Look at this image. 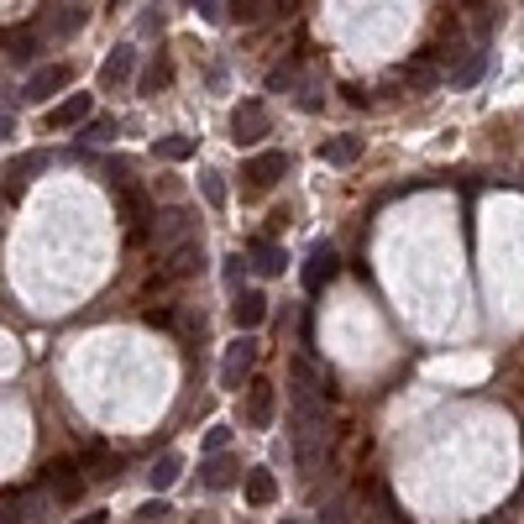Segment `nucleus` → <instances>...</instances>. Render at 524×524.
Returning a JSON list of instances; mask_svg holds the SVG:
<instances>
[{
    "instance_id": "nucleus-1",
    "label": "nucleus",
    "mask_w": 524,
    "mask_h": 524,
    "mask_svg": "<svg viewBox=\"0 0 524 524\" xmlns=\"http://www.w3.org/2000/svg\"><path fill=\"white\" fill-rule=\"evenodd\" d=\"M153 247L157 257L163 252H173V247H184V242H194L200 236V210H189V205H168V210H157L153 216Z\"/></svg>"
},
{
    "instance_id": "nucleus-2",
    "label": "nucleus",
    "mask_w": 524,
    "mask_h": 524,
    "mask_svg": "<svg viewBox=\"0 0 524 524\" xmlns=\"http://www.w3.org/2000/svg\"><path fill=\"white\" fill-rule=\"evenodd\" d=\"M294 446H299V462L305 466L320 462V446H325V409H315L299 394H294Z\"/></svg>"
},
{
    "instance_id": "nucleus-3",
    "label": "nucleus",
    "mask_w": 524,
    "mask_h": 524,
    "mask_svg": "<svg viewBox=\"0 0 524 524\" xmlns=\"http://www.w3.org/2000/svg\"><path fill=\"white\" fill-rule=\"evenodd\" d=\"M257 357H262V346H257L252 336H236V341H231V346H226V362H220V388L242 394V383H252Z\"/></svg>"
},
{
    "instance_id": "nucleus-4",
    "label": "nucleus",
    "mask_w": 524,
    "mask_h": 524,
    "mask_svg": "<svg viewBox=\"0 0 524 524\" xmlns=\"http://www.w3.org/2000/svg\"><path fill=\"white\" fill-rule=\"evenodd\" d=\"M268 131H273V116H268V105H262V100H242V105L231 111V137H236V147L262 142Z\"/></svg>"
},
{
    "instance_id": "nucleus-5",
    "label": "nucleus",
    "mask_w": 524,
    "mask_h": 524,
    "mask_svg": "<svg viewBox=\"0 0 524 524\" xmlns=\"http://www.w3.org/2000/svg\"><path fill=\"white\" fill-rule=\"evenodd\" d=\"M74 472H79V462H68V457H63V462H48V466H42V472H37V483H42V493H53L58 503H74V498H79V488H84Z\"/></svg>"
},
{
    "instance_id": "nucleus-6",
    "label": "nucleus",
    "mask_w": 524,
    "mask_h": 524,
    "mask_svg": "<svg viewBox=\"0 0 524 524\" xmlns=\"http://www.w3.org/2000/svg\"><path fill=\"white\" fill-rule=\"evenodd\" d=\"M283 168H289V157L283 153H257L252 163H242V179H247V194H268V189L283 179Z\"/></svg>"
},
{
    "instance_id": "nucleus-7",
    "label": "nucleus",
    "mask_w": 524,
    "mask_h": 524,
    "mask_svg": "<svg viewBox=\"0 0 524 524\" xmlns=\"http://www.w3.org/2000/svg\"><path fill=\"white\" fill-rule=\"evenodd\" d=\"M31 520H42V493H31V488L0 493V524H31Z\"/></svg>"
},
{
    "instance_id": "nucleus-8",
    "label": "nucleus",
    "mask_w": 524,
    "mask_h": 524,
    "mask_svg": "<svg viewBox=\"0 0 524 524\" xmlns=\"http://www.w3.org/2000/svg\"><path fill=\"white\" fill-rule=\"evenodd\" d=\"M79 472H90L94 483H116V477H121V457H116L105 440H90L84 457H79Z\"/></svg>"
},
{
    "instance_id": "nucleus-9",
    "label": "nucleus",
    "mask_w": 524,
    "mask_h": 524,
    "mask_svg": "<svg viewBox=\"0 0 524 524\" xmlns=\"http://www.w3.org/2000/svg\"><path fill=\"white\" fill-rule=\"evenodd\" d=\"M0 53L11 63H31L37 53H42V31L31 27H0Z\"/></svg>"
},
{
    "instance_id": "nucleus-10",
    "label": "nucleus",
    "mask_w": 524,
    "mask_h": 524,
    "mask_svg": "<svg viewBox=\"0 0 524 524\" xmlns=\"http://www.w3.org/2000/svg\"><path fill=\"white\" fill-rule=\"evenodd\" d=\"M200 268H205V236L163 252V278H189V273H200Z\"/></svg>"
},
{
    "instance_id": "nucleus-11",
    "label": "nucleus",
    "mask_w": 524,
    "mask_h": 524,
    "mask_svg": "<svg viewBox=\"0 0 524 524\" xmlns=\"http://www.w3.org/2000/svg\"><path fill=\"white\" fill-rule=\"evenodd\" d=\"M131 68H137V48H131V42L111 48V58L100 63V90H121V84H131Z\"/></svg>"
},
{
    "instance_id": "nucleus-12",
    "label": "nucleus",
    "mask_w": 524,
    "mask_h": 524,
    "mask_svg": "<svg viewBox=\"0 0 524 524\" xmlns=\"http://www.w3.org/2000/svg\"><path fill=\"white\" fill-rule=\"evenodd\" d=\"M74 74H68V63H48V68H31V79H27V90H22V100H48V94H58L63 84H68Z\"/></svg>"
},
{
    "instance_id": "nucleus-13",
    "label": "nucleus",
    "mask_w": 524,
    "mask_h": 524,
    "mask_svg": "<svg viewBox=\"0 0 524 524\" xmlns=\"http://www.w3.org/2000/svg\"><path fill=\"white\" fill-rule=\"evenodd\" d=\"M336 268H341V257L325 247V242H320V247L305 257V294H320V289H325V283L336 278Z\"/></svg>"
},
{
    "instance_id": "nucleus-14",
    "label": "nucleus",
    "mask_w": 524,
    "mask_h": 524,
    "mask_svg": "<svg viewBox=\"0 0 524 524\" xmlns=\"http://www.w3.org/2000/svg\"><path fill=\"white\" fill-rule=\"evenodd\" d=\"M90 116H94V94H68L63 105L48 111V126H53V131H68V126H84Z\"/></svg>"
},
{
    "instance_id": "nucleus-15",
    "label": "nucleus",
    "mask_w": 524,
    "mask_h": 524,
    "mask_svg": "<svg viewBox=\"0 0 524 524\" xmlns=\"http://www.w3.org/2000/svg\"><path fill=\"white\" fill-rule=\"evenodd\" d=\"M247 425L252 431H268L273 425V383H262V377L247 383Z\"/></svg>"
},
{
    "instance_id": "nucleus-16",
    "label": "nucleus",
    "mask_w": 524,
    "mask_h": 524,
    "mask_svg": "<svg viewBox=\"0 0 524 524\" xmlns=\"http://www.w3.org/2000/svg\"><path fill=\"white\" fill-rule=\"evenodd\" d=\"M48 163H53L48 153H22L11 168H5V194H22L37 173H48Z\"/></svg>"
},
{
    "instance_id": "nucleus-17",
    "label": "nucleus",
    "mask_w": 524,
    "mask_h": 524,
    "mask_svg": "<svg viewBox=\"0 0 524 524\" xmlns=\"http://www.w3.org/2000/svg\"><path fill=\"white\" fill-rule=\"evenodd\" d=\"M84 22H90V5H48L42 31H53V37H74Z\"/></svg>"
},
{
    "instance_id": "nucleus-18",
    "label": "nucleus",
    "mask_w": 524,
    "mask_h": 524,
    "mask_svg": "<svg viewBox=\"0 0 524 524\" xmlns=\"http://www.w3.org/2000/svg\"><path fill=\"white\" fill-rule=\"evenodd\" d=\"M231 320H236V331H257V325L268 320V299H262L257 289H242L236 305H231Z\"/></svg>"
},
{
    "instance_id": "nucleus-19",
    "label": "nucleus",
    "mask_w": 524,
    "mask_h": 524,
    "mask_svg": "<svg viewBox=\"0 0 524 524\" xmlns=\"http://www.w3.org/2000/svg\"><path fill=\"white\" fill-rule=\"evenodd\" d=\"M247 257H252V268H257L262 278H278V273H283V262H289V257L273 247V236H252V242H247Z\"/></svg>"
},
{
    "instance_id": "nucleus-20",
    "label": "nucleus",
    "mask_w": 524,
    "mask_h": 524,
    "mask_svg": "<svg viewBox=\"0 0 524 524\" xmlns=\"http://www.w3.org/2000/svg\"><path fill=\"white\" fill-rule=\"evenodd\" d=\"M200 472H205V488H216V493H220V488H236V483H242V466L231 462L226 451H220V457H210Z\"/></svg>"
},
{
    "instance_id": "nucleus-21",
    "label": "nucleus",
    "mask_w": 524,
    "mask_h": 524,
    "mask_svg": "<svg viewBox=\"0 0 524 524\" xmlns=\"http://www.w3.org/2000/svg\"><path fill=\"white\" fill-rule=\"evenodd\" d=\"M320 157H325L331 168H351V163L362 157V137H331V142H320Z\"/></svg>"
},
{
    "instance_id": "nucleus-22",
    "label": "nucleus",
    "mask_w": 524,
    "mask_h": 524,
    "mask_svg": "<svg viewBox=\"0 0 524 524\" xmlns=\"http://www.w3.org/2000/svg\"><path fill=\"white\" fill-rule=\"evenodd\" d=\"M273 498H278V477L268 472V466H252L247 472V503L252 509H268Z\"/></svg>"
},
{
    "instance_id": "nucleus-23",
    "label": "nucleus",
    "mask_w": 524,
    "mask_h": 524,
    "mask_svg": "<svg viewBox=\"0 0 524 524\" xmlns=\"http://www.w3.org/2000/svg\"><path fill=\"white\" fill-rule=\"evenodd\" d=\"M179 477H184V457H179V451H163V457L153 462V472H147V483H153L157 493H168Z\"/></svg>"
},
{
    "instance_id": "nucleus-24",
    "label": "nucleus",
    "mask_w": 524,
    "mask_h": 524,
    "mask_svg": "<svg viewBox=\"0 0 524 524\" xmlns=\"http://www.w3.org/2000/svg\"><path fill=\"white\" fill-rule=\"evenodd\" d=\"M483 74H488V53H462V63L451 68V84H457V90H472Z\"/></svg>"
},
{
    "instance_id": "nucleus-25",
    "label": "nucleus",
    "mask_w": 524,
    "mask_h": 524,
    "mask_svg": "<svg viewBox=\"0 0 524 524\" xmlns=\"http://www.w3.org/2000/svg\"><path fill=\"white\" fill-rule=\"evenodd\" d=\"M194 147H200L194 137H157L153 157H157V163H184V157H194Z\"/></svg>"
},
{
    "instance_id": "nucleus-26",
    "label": "nucleus",
    "mask_w": 524,
    "mask_h": 524,
    "mask_svg": "<svg viewBox=\"0 0 524 524\" xmlns=\"http://www.w3.org/2000/svg\"><path fill=\"white\" fill-rule=\"evenodd\" d=\"M200 194H205V205H210V210H226V173L205 168V173H200Z\"/></svg>"
},
{
    "instance_id": "nucleus-27",
    "label": "nucleus",
    "mask_w": 524,
    "mask_h": 524,
    "mask_svg": "<svg viewBox=\"0 0 524 524\" xmlns=\"http://www.w3.org/2000/svg\"><path fill=\"white\" fill-rule=\"evenodd\" d=\"M168 79H173V63H168V58H153V68L142 74V94H157V90H168Z\"/></svg>"
},
{
    "instance_id": "nucleus-28",
    "label": "nucleus",
    "mask_w": 524,
    "mask_h": 524,
    "mask_svg": "<svg viewBox=\"0 0 524 524\" xmlns=\"http://www.w3.org/2000/svg\"><path fill=\"white\" fill-rule=\"evenodd\" d=\"M226 11H231V22H262V16H268V11H273V5H262V0H236V5H226Z\"/></svg>"
},
{
    "instance_id": "nucleus-29",
    "label": "nucleus",
    "mask_w": 524,
    "mask_h": 524,
    "mask_svg": "<svg viewBox=\"0 0 524 524\" xmlns=\"http://www.w3.org/2000/svg\"><path fill=\"white\" fill-rule=\"evenodd\" d=\"M116 137V116H94L84 121V142H111Z\"/></svg>"
},
{
    "instance_id": "nucleus-30",
    "label": "nucleus",
    "mask_w": 524,
    "mask_h": 524,
    "mask_svg": "<svg viewBox=\"0 0 524 524\" xmlns=\"http://www.w3.org/2000/svg\"><path fill=\"white\" fill-rule=\"evenodd\" d=\"M168 514H173V509H168L163 498H147V503L137 509V524H168Z\"/></svg>"
},
{
    "instance_id": "nucleus-31",
    "label": "nucleus",
    "mask_w": 524,
    "mask_h": 524,
    "mask_svg": "<svg viewBox=\"0 0 524 524\" xmlns=\"http://www.w3.org/2000/svg\"><path fill=\"white\" fill-rule=\"evenodd\" d=\"M472 11H477V16H472V22H477V37L498 31V22H503V11H498V5H472Z\"/></svg>"
},
{
    "instance_id": "nucleus-32",
    "label": "nucleus",
    "mask_w": 524,
    "mask_h": 524,
    "mask_svg": "<svg viewBox=\"0 0 524 524\" xmlns=\"http://www.w3.org/2000/svg\"><path fill=\"white\" fill-rule=\"evenodd\" d=\"M320 524H351V503H346V498H331L325 514H320Z\"/></svg>"
},
{
    "instance_id": "nucleus-33",
    "label": "nucleus",
    "mask_w": 524,
    "mask_h": 524,
    "mask_svg": "<svg viewBox=\"0 0 524 524\" xmlns=\"http://www.w3.org/2000/svg\"><path fill=\"white\" fill-rule=\"evenodd\" d=\"M226 440H231V425H216V431H205V451H210V457H220V451H226Z\"/></svg>"
},
{
    "instance_id": "nucleus-34",
    "label": "nucleus",
    "mask_w": 524,
    "mask_h": 524,
    "mask_svg": "<svg viewBox=\"0 0 524 524\" xmlns=\"http://www.w3.org/2000/svg\"><path fill=\"white\" fill-rule=\"evenodd\" d=\"M325 100H320V84H305V94H299V111H320Z\"/></svg>"
},
{
    "instance_id": "nucleus-35",
    "label": "nucleus",
    "mask_w": 524,
    "mask_h": 524,
    "mask_svg": "<svg viewBox=\"0 0 524 524\" xmlns=\"http://www.w3.org/2000/svg\"><path fill=\"white\" fill-rule=\"evenodd\" d=\"M142 320H147V325H157V331H168V325H173V309H147Z\"/></svg>"
},
{
    "instance_id": "nucleus-36",
    "label": "nucleus",
    "mask_w": 524,
    "mask_h": 524,
    "mask_svg": "<svg viewBox=\"0 0 524 524\" xmlns=\"http://www.w3.org/2000/svg\"><path fill=\"white\" fill-rule=\"evenodd\" d=\"M226 283L242 289V257H226Z\"/></svg>"
},
{
    "instance_id": "nucleus-37",
    "label": "nucleus",
    "mask_w": 524,
    "mask_h": 524,
    "mask_svg": "<svg viewBox=\"0 0 524 524\" xmlns=\"http://www.w3.org/2000/svg\"><path fill=\"white\" fill-rule=\"evenodd\" d=\"M194 11H200L205 22H220V16H226V5H216V0H205V5H194Z\"/></svg>"
},
{
    "instance_id": "nucleus-38",
    "label": "nucleus",
    "mask_w": 524,
    "mask_h": 524,
    "mask_svg": "<svg viewBox=\"0 0 524 524\" xmlns=\"http://www.w3.org/2000/svg\"><path fill=\"white\" fill-rule=\"evenodd\" d=\"M74 524H105V509H94V514H79Z\"/></svg>"
},
{
    "instance_id": "nucleus-39",
    "label": "nucleus",
    "mask_w": 524,
    "mask_h": 524,
    "mask_svg": "<svg viewBox=\"0 0 524 524\" xmlns=\"http://www.w3.org/2000/svg\"><path fill=\"white\" fill-rule=\"evenodd\" d=\"M11 131H16V121H11V116H0V142H5Z\"/></svg>"
},
{
    "instance_id": "nucleus-40",
    "label": "nucleus",
    "mask_w": 524,
    "mask_h": 524,
    "mask_svg": "<svg viewBox=\"0 0 524 524\" xmlns=\"http://www.w3.org/2000/svg\"><path fill=\"white\" fill-rule=\"evenodd\" d=\"M283 524H299V520H283Z\"/></svg>"
}]
</instances>
